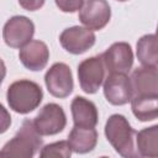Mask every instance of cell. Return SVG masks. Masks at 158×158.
Segmentation results:
<instances>
[{
  "label": "cell",
  "mask_w": 158,
  "mask_h": 158,
  "mask_svg": "<svg viewBox=\"0 0 158 158\" xmlns=\"http://www.w3.org/2000/svg\"><path fill=\"white\" fill-rule=\"evenodd\" d=\"M70 156H72V148L68 141H58V142L46 144L40 152V157L42 158H47V157L69 158Z\"/></svg>",
  "instance_id": "19"
},
{
  "label": "cell",
  "mask_w": 158,
  "mask_h": 158,
  "mask_svg": "<svg viewBox=\"0 0 158 158\" xmlns=\"http://www.w3.org/2000/svg\"><path fill=\"white\" fill-rule=\"evenodd\" d=\"M116 1H120V2H125V1H128V0H116Z\"/></svg>",
  "instance_id": "24"
},
{
  "label": "cell",
  "mask_w": 158,
  "mask_h": 158,
  "mask_svg": "<svg viewBox=\"0 0 158 158\" xmlns=\"http://www.w3.org/2000/svg\"><path fill=\"white\" fill-rule=\"evenodd\" d=\"M131 110L139 121H153L158 116V96H133Z\"/></svg>",
  "instance_id": "17"
},
{
  "label": "cell",
  "mask_w": 158,
  "mask_h": 158,
  "mask_svg": "<svg viewBox=\"0 0 158 158\" xmlns=\"http://www.w3.org/2000/svg\"><path fill=\"white\" fill-rule=\"evenodd\" d=\"M42 136L36 131L33 122L26 118L16 135L7 141L0 151V157L31 158L42 148Z\"/></svg>",
  "instance_id": "2"
},
{
  "label": "cell",
  "mask_w": 158,
  "mask_h": 158,
  "mask_svg": "<svg viewBox=\"0 0 158 158\" xmlns=\"http://www.w3.org/2000/svg\"><path fill=\"white\" fill-rule=\"evenodd\" d=\"M11 126V116L10 112L5 109L2 104H0V135L5 133Z\"/></svg>",
  "instance_id": "21"
},
{
  "label": "cell",
  "mask_w": 158,
  "mask_h": 158,
  "mask_svg": "<svg viewBox=\"0 0 158 158\" xmlns=\"http://www.w3.org/2000/svg\"><path fill=\"white\" fill-rule=\"evenodd\" d=\"M104 95L105 99L115 106H121L131 100V83L127 74L110 73L104 79Z\"/></svg>",
  "instance_id": "11"
},
{
  "label": "cell",
  "mask_w": 158,
  "mask_h": 158,
  "mask_svg": "<svg viewBox=\"0 0 158 158\" xmlns=\"http://www.w3.org/2000/svg\"><path fill=\"white\" fill-rule=\"evenodd\" d=\"M6 99L11 110L25 115L40 106L43 99V91L37 83L28 79H20L7 88Z\"/></svg>",
  "instance_id": "3"
},
{
  "label": "cell",
  "mask_w": 158,
  "mask_h": 158,
  "mask_svg": "<svg viewBox=\"0 0 158 158\" xmlns=\"http://www.w3.org/2000/svg\"><path fill=\"white\" fill-rule=\"evenodd\" d=\"M5 75H6V65H5L4 60L0 58V85H1V83H2V80H4V78H5Z\"/></svg>",
  "instance_id": "23"
},
{
  "label": "cell",
  "mask_w": 158,
  "mask_h": 158,
  "mask_svg": "<svg viewBox=\"0 0 158 158\" xmlns=\"http://www.w3.org/2000/svg\"><path fill=\"white\" fill-rule=\"evenodd\" d=\"M137 58L143 67H157V37L154 33L142 36L137 42Z\"/></svg>",
  "instance_id": "18"
},
{
  "label": "cell",
  "mask_w": 158,
  "mask_h": 158,
  "mask_svg": "<svg viewBox=\"0 0 158 158\" xmlns=\"http://www.w3.org/2000/svg\"><path fill=\"white\" fill-rule=\"evenodd\" d=\"M95 33L83 26H73L63 30L59 36L60 46L72 54H81L95 44Z\"/></svg>",
  "instance_id": "10"
},
{
  "label": "cell",
  "mask_w": 158,
  "mask_h": 158,
  "mask_svg": "<svg viewBox=\"0 0 158 158\" xmlns=\"http://www.w3.org/2000/svg\"><path fill=\"white\" fill-rule=\"evenodd\" d=\"M46 0H19V4L22 9L27 11H36L40 10Z\"/></svg>",
  "instance_id": "22"
},
{
  "label": "cell",
  "mask_w": 158,
  "mask_h": 158,
  "mask_svg": "<svg viewBox=\"0 0 158 158\" xmlns=\"http://www.w3.org/2000/svg\"><path fill=\"white\" fill-rule=\"evenodd\" d=\"M131 98L158 96L157 67H139L132 72L130 78Z\"/></svg>",
  "instance_id": "12"
},
{
  "label": "cell",
  "mask_w": 158,
  "mask_h": 158,
  "mask_svg": "<svg viewBox=\"0 0 158 158\" xmlns=\"http://www.w3.org/2000/svg\"><path fill=\"white\" fill-rule=\"evenodd\" d=\"M68 143L72 152L84 154L91 152L98 143V132L94 127L74 126L68 136Z\"/></svg>",
  "instance_id": "15"
},
{
  "label": "cell",
  "mask_w": 158,
  "mask_h": 158,
  "mask_svg": "<svg viewBox=\"0 0 158 158\" xmlns=\"http://www.w3.org/2000/svg\"><path fill=\"white\" fill-rule=\"evenodd\" d=\"M78 79L84 93L95 94L105 79V67L101 56L89 57L80 62L78 65Z\"/></svg>",
  "instance_id": "6"
},
{
  "label": "cell",
  "mask_w": 158,
  "mask_h": 158,
  "mask_svg": "<svg viewBox=\"0 0 158 158\" xmlns=\"http://www.w3.org/2000/svg\"><path fill=\"white\" fill-rule=\"evenodd\" d=\"M136 131L131 127L128 120L120 114L111 115L105 123V136L114 149L122 157H138L135 147Z\"/></svg>",
  "instance_id": "1"
},
{
  "label": "cell",
  "mask_w": 158,
  "mask_h": 158,
  "mask_svg": "<svg viewBox=\"0 0 158 158\" xmlns=\"http://www.w3.org/2000/svg\"><path fill=\"white\" fill-rule=\"evenodd\" d=\"M57 7L63 12H75L80 10L84 0H54Z\"/></svg>",
  "instance_id": "20"
},
{
  "label": "cell",
  "mask_w": 158,
  "mask_h": 158,
  "mask_svg": "<svg viewBox=\"0 0 158 158\" xmlns=\"http://www.w3.org/2000/svg\"><path fill=\"white\" fill-rule=\"evenodd\" d=\"M70 111L74 126L95 127L98 125V109L95 104L83 96H75L70 104Z\"/></svg>",
  "instance_id": "14"
},
{
  "label": "cell",
  "mask_w": 158,
  "mask_h": 158,
  "mask_svg": "<svg viewBox=\"0 0 158 158\" xmlns=\"http://www.w3.org/2000/svg\"><path fill=\"white\" fill-rule=\"evenodd\" d=\"M111 19V7L106 0H84L79 10V21L91 31L102 30Z\"/></svg>",
  "instance_id": "9"
},
{
  "label": "cell",
  "mask_w": 158,
  "mask_h": 158,
  "mask_svg": "<svg viewBox=\"0 0 158 158\" xmlns=\"http://www.w3.org/2000/svg\"><path fill=\"white\" fill-rule=\"evenodd\" d=\"M44 84L52 96L58 99L69 96L74 88L70 68L65 63H54L44 74Z\"/></svg>",
  "instance_id": "7"
},
{
  "label": "cell",
  "mask_w": 158,
  "mask_h": 158,
  "mask_svg": "<svg viewBox=\"0 0 158 158\" xmlns=\"http://www.w3.org/2000/svg\"><path fill=\"white\" fill-rule=\"evenodd\" d=\"M41 136H53L62 132L67 125V116L62 106L54 102L46 104L32 121Z\"/></svg>",
  "instance_id": "4"
},
{
  "label": "cell",
  "mask_w": 158,
  "mask_h": 158,
  "mask_svg": "<svg viewBox=\"0 0 158 158\" xmlns=\"http://www.w3.org/2000/svg\"><path fill=\"white\" fill-rule=\"evenodd\" d=\"M136 146L138 157H158V126L153 125L136 132Z\"/></svg>",
  "instance_id": "16"
},
{
  "label": "cell",
  "mask_w": 158,
  "mask_h": 158,
  "mask_svg": "<svg viewBox=\"0 0 158 158\" xmlns=\"http://www.w3.org/2000/svg\"><path fill=\"white\" fill-rule=\"evenodd\" d=\"M19 58L25 68L32 72L44 69L49 59V49L47 44L40 40H31L20 48Z\"/></svg>",
  "instance_id": "13"
},
{
  "label": "cell",
  "mask_w": 158,
  "mask_h": 158,
  "mask_svg": "<svg viewBox=\"0 0 158 158\" xmlns=\"http://www.w3.org/2000/svg\"><path fill=\"white\" fill-rule=\"evenodd\" d=\"M101 59L107 74H127L133 64V52L127 42H115L101 54Z\"/></svg>",
  "instance_id": "8"
},
{
  "label": "cell",
  "mask_w": 158,
  "mask_h": 158,
  "mask_svg": "<svg viewBox=\"0 0 158 158\" xmlns=\"http://www.w3.org/2000/svg\"><path fill=\"white\" fill-rule=\"evenodd\" d=\"M35 35V23L26 16L10 17L2 28L4 42L11 48H21L32 40Z\"/></svg>",
  "instance_id": "5"
}]
</instances>
